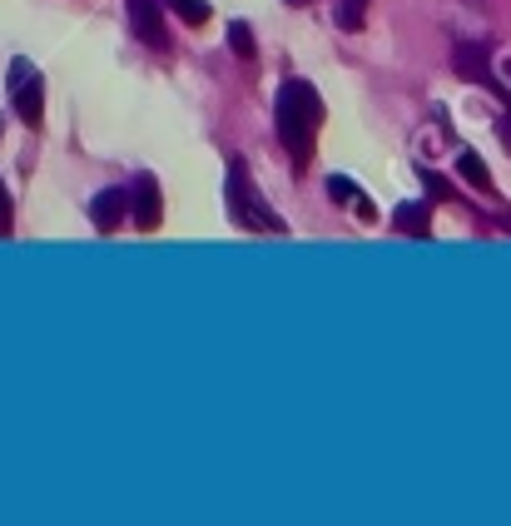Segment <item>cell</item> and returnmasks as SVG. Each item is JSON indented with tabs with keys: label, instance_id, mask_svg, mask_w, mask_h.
Instances as JSON below:
<instances>
[{
	"label": "cell",
	"instance_id": "cell-11",
	"mask_svg": "<svg viewBox=\"0 0 511 526\" xmlns=\"http://www.w3.org/2000/svg\"><path fill=\"white\" fill-rule=\"evenodd\" d=\"M368 0H338V30H363Z\"/></svg>",
	"mask_w": 511,
	"mask_h": 526
},
{
	"label": "cell",
	"instance_id": "cell-6",
	"mask_svg": "<svg viewBox=\"0 0 511 526\" xmlns=\"http://www.w3.org/2000/svg\"><path fill=\"white\" fill-rule=\"evenodd\" d=\"M129 209H134V224H139L144 234L159 229V184H154L149 174L134 179V189H129Z\"/></svg>",
	"mask_w": 511,
	"mask_h": 526
},
{
	"label": "cell",
	"instance_id": "cell-1",
	"mask_svg": "<svg viewBox=\"0 0 511 526\" xmlns=\"http://www.w3.org/2000/svg\"><path fill=\"white\" fill-rule=\"evenodd\" d=\"M273 125H278V139L288 144L293 164L308 169L313 159V139H318V125H323V100L308 80H283L278 85V100H273Z\"/></svg>",
	"mask_w": 511,
	"mask_h": 526
},
{
	"label": "cell",
	"instance_id": "cell-5",
	"mask_svg": "<svg viewBox=\"0 0 511 526\" xmlns=\"http://www.w3.org/2000/svg\"><path fill=\"white\" fill-rule=\"evenodd\" d=\"M159 5H164V0H129V25H134V35H139L149 50H164V45H169L164 20H159Z\"/></svg>",
	"mask_w": 511,
	"mask_h": 526
},
{
	"label": "cell",
	"instance_id": "cell-10",
	"mask_svg": "<svg viewBox=\"0 0 511 526\" xmlns=\"http://www.w3.org/2000/svg\"><path fill=\"white\" fill-rule=\"evenodd\" d=\"M164 5H169L184 25H204V20H209V0H164Z\"/></svg>",
	"mask_w": 511,
	"mask_h": 526
},
{
	"label": "cell",
	"instance_id": "cell-9",
	"mask_svg": "<svg viewBox=\"0 0 511 526\" xmlns=\"http://www.w3.org/2000/svg\"><path fill=\"white\" fill-rule=\"evenodd\" d=\"M457 169H462V179H467V184H477V189H492V174H487V164H482L472 149H462V154H457Z\"/></svg>",
	"mask_w": 511,
	"mask_h": 526
},
{
	"label": "cell",
	"instance_id": "cell-13",
	"mask_svg": "<svg viewBox=\"0 0 511 526\" xmlns=\"http://www.w3.org/2000/svg\"><path fill=\"white\" fill-rule=\"evenodd\" d=\"M328 194H333L338 204H358V199H363V189H358L353 179H343V174H333V179H328Z\"/></svg>",
	"mask_w": 511,
	"mask_h": 526
},
{
	"label": "cell",
	"instance_id": "cell-8",
	"mask_svg": "<svg viewBox=\"0 0 511 526\" xmlns=\"http://www.w3.org/2000/svg\"><path fill=\"white\" fill-rule=\"evenodd\" d=\"M397 229H407L412 239H427V219H432V199H422V204H402L397 214Z\"/></svg>",
	"mask_w": 511,
	"mask_h": 526
},
{
	"label": "cell",
	"instance_id": "cell-2",
	"mask_svg": "<svg viewBox=\"0 0 511 526\" xmlns=\"http://www.w3.org/2000/svg\"><path fill=\"white\" fill-rule=\"evenodd\" d=\"M229 219L239 224V229H249V234H283V219L258 199L254 179H249V169L234 159L229 164Z\"/></svg>",
	"mask_w": 511,
	"mask_h": 526
},
{
	"label": "cell",
	"instance_id": "cell-7",
	"mask_svg": "<svg viewBox=\"0 0 511 526\" xmlns=\"http://www.w3.org/2000/svg\"><path fill=\"white\" fill-rule=\"evenodd\" d=\"M125 209H129V194H125V189H100V194L90 199V224L110 234V229L125 219Z\"/></svg>",
	"mask_w": 511,
	"mask_h": 526
},
{
	"label": "cell",
	"instance_id": "cell-12",
	"mask_svg": "<svg viewBox=\"0 0 511 526\" xmlns=\"http://www.w3.org/2000/svg\"><path fill=\"white\" fill-rule=\"evenodd\" d=\"M229 45H234V55L254 60V30H249L244 20H234V25H229Z\"/></svg>",
	"mask_w": 511,
	"mask_h": 526
},
{
	"label": "cell",
	"instance_id": "cell-14",
	"mask_svg": "<svg viewBox=\"0 0 511 526\" xmlns=\"http://www.w3.org/2000/svg\"><path fill=\"white\" fill-rule=\"evenodd\" d=\"M422 184H427V194H432V204H442V199H452V184H447V179H437L432 169H422Z\"/></svg>",
	"mask_w": 511,
	"mask_h": 526
},
{
	"label": "cell",
	"instance_id": "cell-4",
	"mask_svg": "<svg viewBox=\"0 0 511 526\" xmlns=\"http://www.w3.org/2000/svg\"><path fill=\"white\" fill-rule=\"evenodd\" d=\"M452 70H457L462 80H477V85H487V90H502L497 75H492V50H487V40H457Z\"/></svg>",
	"mask_w": 511,
	"mask_h": 526
},
{
	"label": "cell",
	"instance_id": "cell-3",
	"mask_svg": "<svg viewBox=\"0 0 511 526\" xmlns=\"http://www.w3.org/2000/svg\"><path fill=\"white\" fill-rule=\"evenodd\" d=\"M10 95H15L20 120H25L30 130H40V120H45V80L35 75L30 60H15V65H10Z\"/></svg>",
	"mask_w": 511,
	"mask_h": 526
},
{
	"label": "cell",
	"instance_id": "cell-16",
	"mask_svg": "<svg viewBox=\"0 0 511 526\" xmlns=\"http://www.w3.org/2000/svg\"><path fill=\"white\" fill-rule=\"evenodd\" d=\"M288 5H313V0H288Z\"/></svg>",
	"mask_w": 511,
	"mask_h": 526
},
{
	"label": "cell",
	"instance_id": "cell-15",
	"mask_svg": "<svg viewBox=\"0 0 511 526\" xmlns=\"http://www.w3.org/2000/svg\"><path fill=\"white\" fill-rule=\"evenodd\" d=\"M0 229H10V194H5V184H0Z\"/></svg>",
	"mask_w": 511,
	"mask_h": 526
}]
</instances>
